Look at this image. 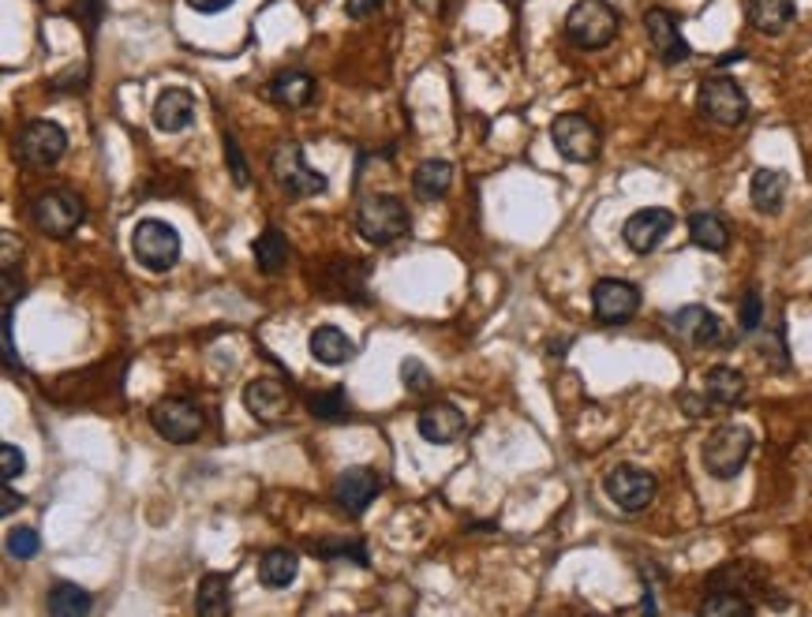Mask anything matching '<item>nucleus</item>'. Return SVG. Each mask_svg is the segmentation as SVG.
I'll list each match as a JSON object with an SVG mask.
<instances>
[{
    "instance_id": "33",
    "label": "nucleus",
    "mask_w": 812,
    "mask_h": 617,
    "mask_svg": "<svg viewBox=\"0 0 812 617\" xmlns=\"http://www.w3.org/2000/svg\"><path fill=\"white\" fill-rule=\"evenodd\" d=\"M307 408H312L315 420H345L349 415V397L345 389H326V393H312L307 397Z\"/></svg>"
},
{
    "instance_id": "44",
    "label": "nucleus",
    "mask_w": 812,
    "mask_h": 617,
    "mask_svg": "<svg viewBox=\"0 0 812 617\" xmlns=\"http://www.w3.org/2000/svg\"><path fill=\"white\" fill-rule=\"evenodd\" d=\"M734 60H745V53L742 49H730L723 60H719V68H726V65H734Z\"/></svg>"
},
{
    "instance_id": "8",
    "label": "nucleus",
    "mask_w": 812,
    "mask_h": 617,
    "mask_svg": "<svg viewBox=\"0 0 812 617\" xmlns=\"http://www.w3.org/2000/svg\"><path fill=\"white\" fill-rule=\"evenodd\" d=\"M150 426L166 442H172V446H191V442L203 434L206 415H203V408L195 401H188V397H166V401H158L150 408Z\"/></svg>"
},
{
    "instance_id": "21",
    "label": "nucleus",
    "mask_w": 812,
    "mask_h": 617,
    "mask_svg": "<svg viewBox=\"0 0 812 617\" xmlns=\"http://www.w3.org/2000/svg\"><path fill=\"white\" fill-rule=\"evenodd\" d=\"M790 192V176L782 169H756L749 180V198L756 206V214H779L782 203H787Z\"/></svg>"
},
{
    "instance_id": "32",
    "label": "nucleus",
    "mask_w": 812,
    "mask_h": 617,
    "mask_svg": "<svg viewBox=\"0 0 812 617\" xmlns=\"http://www.w3.org/2000/svg\"><path fill=\"white\" fill-rule=\"evenodd\" d=\"M45 606H49V614H57V617H71V614H87L94 603H90V595L79 584H57L49 592V603Z\"/></svg>"
},
{
    "instance_id": "2",
    "label": "nucleus",
    "mask_w": 812,
    "mask_h": 617,
    "mask_svg": "<svg viewBox=\"0 0 812 617\" xmlns=\"http://www.w3.org/2000/svg\"><path fill=\"white\" fill-rule=\"evenodd\" d=\"M408 229H413V217L397 195H371L356 206V232L375 248H390L401 236H408Z\"/></svg>"
},
{
    "instance_id": "16",
    "label": "nucleus",
    "mask_w": 812,
    "mask_h": 617,
    "mask_svg": "<svg viewBox=\"0 0 812 617\" xmlns=\"http://www.w3.org/2000/svg\"><path fill=\"white\" fill-rule=\"evenodd\" d=\"M670 333L678 341L692 344V349H708V344L723 341V322H719V315L708 311V307L689 304L670 315Z\"/></svg>"
},
{
    "instance_id": "34",
    "label": "nucleus",
    "mask_w": 812,
    "mask_h": 617,
    "mask_svg": "<svg viewBox=\"0 0 812 617\" xmlns=\"http://www.w3.org/2000/svg\"><path fill=\"white\" fill-rule=\"evenodd\" d=\"M222 142H225V165H229V172H233V184H236V187H248V184H251V169H248V161H244L236 135L225 132V139H222Z\"/></svg>"
},
{
    "instance_id": "15",
    "label": "nucleus",
    "mask_w": 812,
    "mask_h": 617,
    "mask_svg": "<svg viewBox=\"0 0 812 617\" xmlns=\"http://www.w3.org/2000/svg\"><path fill=\"white\" fill-rule=\"evenodd\" d=\"M379 490H382L379 471L368 468V465H356V468H345L341 476H337L334 502L341 505L349 516H363V513H368V505L379 498Z\"/></svg>"
},
{
    "instance_id": "30",
    "label": "nucleus",
    "mask_w": 812,
    "mask_h": 617,
    "mask_svg": "<svg viewBox=\"0 0 812 617\" xmlns=\"http://www.w3.org/2000/svg\"><path fill=\"white\" fill-rule=\"evenodd\" d=\"M450 184H453V165H450V161L431 158V161H424V165H419V169L413 172L416 195H419V198H427V203L442 198L446 192H450Z\"/></svg>"
},
{
    "instance_id": "27",
    "label": "nucleus",
    "mask_w": 812,
    "mask_h": 617,
    "mask_svg": "<svg viewBox=\"0 0 812 617\" xmlns=\"http://www.w3.org/2000/svg\"><path fill=\"white\" fill-rule=\"evenodd\" d=\"M689 240L697 243L700 251H711V255H723V251L730 248V229L726 221L719 214H692L689 217Z\"/></svg>"
},
{
    "instance_id": "7",
    "label": "nucleus",
    "mask_w": 812,
    "mask_h": 617,
    "mask_svg": "<svg viewBox=\"0 0 812 617\" xmlns=\"http://www.w3.org/2000/svg\"><path fill=\"white\" fill-rule=\"evenodd\" d=\"M697 105L711 124H719V128H737V124L749 121V94H745V90L737 87V79H730V76H708L704 83H700Z\"/></svg>"
},
{
    "instance_id": "40",
    "label": "nucleus",
    "mask_w": 812,
    "mask_h": 617,
    "mask_svg": "<svg viewBox=\"0 0 812 617\" xmlns=\"http://www.w3.org/2000/svg\"><path fill=\"white\" fill-rule=\"evenodd\" d=\"M382 4H386V0H345V15H349V20H368V15L382 12Z\"/></svg>"
},
{
    "instance_id": "9",
    "label": "nucleus",
    "mask_w": 812,
    "mask_h": 617,
    "mask_svg": "<svg viewBox=\"0 0 812 617\" xmlns=\"http://www.w3.org/2000/svg\"><path fill=\"white\" fill-rule=\"evenodd\" d=\"M551 142L565 161H573V165H588V161L599 158V142H604V135H599V128L588 121V116L562 113L559 121L551 124Z\"/></svg>"
},
{
    "instance_id": "10",
    "label": "nucleus",
    "mask_w": 812,
    "mask_h": 617,
    "mask_svg": "<svg viewBox=\"0 0 812 617\" xmlns=\"http://www.w3.org/2000/svg\"><path fill=\"white\" fill-rule=\"evenodd\" d=\"M604 490L622 513H644L655 502V494H659V483H655L652 471L636 465H618L607 471Z\"/></svg>"
},
{
    "instance_id": "23",
    "label": "nucleus",
    "mask_w": 812,
    "mask_h": 617,
    "mask_svg": "<svg viewBox=\"0 0 812 617\" xmlns=\"http://www.w3.org/2000/svg\"><path fill=\"white\" fill-rule=\"evenodd\" d=\"M270 98L285 108H307L315 102V79L296 68L278 71V76L270 79Z\"/></svg>"
},
{
    "instance_id": "22",
    "label": "nucleus",
    "mask_w": 812,
    "mask_h": 617,
    "mask_svg": "<svg viewBox=\"0 0 812 617\" xmlns=\"http://www.w3.org/2000/svg\"><path fill=\"white\" fill-rule=\"evenodd\" d=\"M307 349H312V359L323 363V367H341V363L356 356V341L345 330H337V325H318Z\"/></svg>"
},
{
    "instance_id": "18",
    "label": "nucleus",
    "mask_w": 812,
    "mask_h": 617,
    "mask_svg": "<svg viewBox=\"0 0 812 617\" xmlns=\"http://www.w3.org/2000/svg\"><path fill=\"white\" fill-rule=\"evenodd\" d=\"M416 431L424 434V442H431V446H453V442L469 431V420H464V412L453 401H438L419 412Z\"/></svg>"
},
{
    "instance_id": "41",
    "label": "nucleus",
    "mask_w": 812,
    "mask_h": 617,
    "mask_svg": "<svg viewBox=\"0 0 812 617\" xmlns=\"http://www.w3.org/2000/svg\"><path fill=\"white\" fill-rule=\"evenodd\" d=\"M236 0H188V8H195L199 15H217L225 12V8H233Z\"/></svg>"
},
{
    "instance_id": "28",
    "label": "nucleus",
    "mask_w": 812,
    "mask_h": 617,
    "mask_svg": "<svg viewBox=\"0 0 812 617\" xmlns=\"http://www.w3.org/2000/svg\"><path fill=\"white\" fill-rule=\"evenodd\" d=\"M255 266H259V274H281V270L289 266V259H292V248H289V240H285V232L281 229H270L255 240Z\"/></svg>"
},
{
    "instance_id": "19",
    "label": "nucleus",
    "mask_w": 812,
    "mask_h": 617,
    "mask_svg": "<svg viewBox=\"0 0 812 617\" xmlns=\"http://www.w3.org/2000/svg\"><path fill=\"white\" fill-rule=\"evenodd\" d=\"M191 124H195V98H191L184 87L161 90L158 102H154V128L166 135H177V132H188Z\"/></svg>"
},
{
    "instance_id": "4",
    "label": "nucleus",
    "mask_w": 812,
    "mask_h": 617,
    "mask_svg": "<svg viewBox=\"0 0 812 617\" xmlns=\"http://www.w3.org/2000/svg\"><path fill=\"white\" fill-rule=\"evenodd\" d=\"M618 26H622V15L607 0H577L565 12V38L580 49H604L618 38Z\"/></svg>"
},
{
    "instance_id": "13",
    "label": "nucleus",
    "mask_w": 812,
    "mask_h": 617,
    "mask_svg": "<svg viewBox=\"0 0 812 617\" xmlns=\"http://www.w3.org/2000/svg\"><path fill=\"white\" fill-rule=\"evenodd\" d=\"M670 232H674V214L663 210V206H644V210L629 214L622 225L625 248L636 251V255H652Z\"/></svg>"
},
{
    "instance_id": "36",
    "label": "nucleus",
    "mask_w": 812,
    "mask_h": 617,
    "mask_svg": "<svg viewBox=\"0 0 812 617\" xmlns=\"http://www.w3.org/2000/svg\"><path fill=\"white\" fill-rule=\"evenodd\" d=\"M8 553L12 558H20V561H26V558H34V553L42 550V539H38V532L34 528H15V532H8Z\"/></svg>"
},
{
    "instance_id": "29",
    "label": "nucleus",
    "mask_w": 812,
    "mask_h": 617,
    "mask_svg": "<svg viewBox=\"0 0 812 617\" xmlns=\"http://www.w3.org/2000/svg\"><path fill=\"white\" fill-rule=\"evenodd\" d=\"M300 573V558L289 547H273L259 558V580L267 587H289Z\"/></svg>"
},
{
    "instance_id": "20",
    "label": "nucleus",
    "mask_w": 812,
    "mask_h": 617,
    "mask_svg": "<svg viewBox=\"0 0 812 617\" xmlns=\"http://www.w3.org/2000/svg\"><path fill=\"white\" fill-rule=\"evenodd\" d=\"M326 288H330L334 299H345V304H368V262L363 259H337L326 270Z\"/></svg>"
},
{
    "instance_id": "17",
    "label": "nucleus",
    "mask_w": 812,
    "mask_h": 617,
    "mask_svg": "<svg viewBox=\"0 0 812 617\" xmlns=\"http://www.w3.org/2000/svg\"><path fill=\"white\" fill-rule=\"evenodd\" d=\"M244 408H248L259 423H278L281 415L289 412V386L273 375H255L251 382L244 386Z\"/></svg>"
},
{
    "instance_id": "24",
    "label": "nucleus",
    "mask_w": 812,
    "mask_h": 617,
    "mask_svg": "<svg viewBox=\"0 0 812 617\" xmlns=\"http://www.w3.org/2000/svg\"><path fill=\"white\" fill-rule=\"evenodd\" d=\"M704 397L711 404H723V408H734L745 401V375L734 367H711L704 375Z\"/></svg>"
},
{
    "instance_id": "1",
    "label": "nucleus",
    "mask_w": 812,
    "mask_h": 617,
    "mask_svg": "<svg viewBox=\"0 0 812 617\" xmlns=\"http://www.w3.org/2000/svg\"><path fill=\"white\" fill-rule=\"evenodd\" d=\"M753 431L742 423H723L715 426V431L704 438V449H700V457H704V468L711 479H737L742 476V468L749 465L753 457Z\"/></svg>"
},
{
    "instance_id": "39",
    "label": "nucleus",
    "mask_w": 812,
    "mask_h": 617,
    "mask_svg": "<svg viewBox=\"0 0 812 617\" xmlns=\"http://www.w3.org/2000/svg\"><path fill=\"white\" fill-rule=\"evenodd\" d=\"M23 468H26V457L20 453V446L4 442V446H0V476H4V483H12L15 476H23Z\"/></svg>"
},
{
    "instance_id": "26",
    "label": "nucleus",
    "mask_w": 812,
    "mask_h": 617,
    "mask_svg": "<svg viewBox=\"0 0 812 617\" xmlns=\"http://www.w3.org/2000/svg\"><path fill=\"white\" fill-rule=\"evenodd\" d=\"M233 610V584L225 573H206L199 580L195 592V614L203 617H225Z\"/></svg>"
},
{
    "instance_id": "43",
    "label": "nucleus",
    "mask_w": 812,
    "mask_h": 617,
    "mask_svg": "<svg viewBox=\"0 0 812 617\" xmlns=\"http://www.w3.org/2000/svg\"><path fill=\"white\" fill-rule=\"evenodd\" d=\"M419 8H424L427 15H446L450 12V0H416Z\"/></svg>"
},
{
    "instance_id": "5",
    "label": "nucleus",
    "mask_w": 812,
    "mask_h": 617,
    "mask_svg": "<svg viewBox=\"0 0 812 617\" xmlns=\"http://www.w3.org/2000/svg\"><path fill=\"white\" fill-rule=\"evenodd\" d=\"M270 172H273V184H278L289 198H315L330 187V180H326L323 172L307 165L300 142H278V150H273V158H270Z\"/></svg>"
},
{
    "instance_id": "35",
    "label": "nucleus",
    "mask_w": 812,
    "mask_h": 617,
    "mask_svg": "<svg viewBox=\"0 0 812 617\" xmlns=\"http://www.w3.org/2000/svg\"><path fill=\"white\" fill-rule=\"evenodd\" d=\"M737 322H742V333H756L764 322V296L756 293V288H749L742 299V307H737Z\"/></svg>"
},
{
    "instance_id": "37",
    "label": "nucleus",
    "mask_w": 812,
    "mask_h": 617,
    "mask_svg": "<svg viewBox=\"0 0 812 617\" xmlns=\"http://www.w3.org/2000/svg\"><path fill=\"white\" fill-rule=\"evenodd\" d=\"M312 550L323 553V558H352L356 565H368V550L360 542H315Z\"/></svg>"
},
{
    "instance_id": "31",
    "label": "nucleus",
    "mask_w": 812,
    "mask_h": 617,
    "mask_svg": "<svg viewBox=\"0 0 812 617\" xmlns=\"http://www.w3.org/2000/svg\"><path fill=\"white\" fill-rule=\"evenodd\" d=\"M700 614L704 617H749L756 614V606L745 595L730 592V587H711L704 595V603H700Z\"/></svg>"
},
{
    "instance_id": "11",
    "label": "nucleus",
    "mask_w": 812,
    "mask_h": 617,
    "mask_svg": "<svg viewBox=\"0 0 812 617\" xmlns=\"http://www.w3.org/2000/svg\"><path fill=\"white\" fill-rule=\"evenodd\" d=\"M68 150V132L57 121H31L15 139V153H20L23 165L31 169H49L57 165Z\"/></svg>"
},
{
    "instance_id": "12",
    "label": "nucleus",
    "mask_w": 812,
    "mask_h": 617,
    "mask_svg": "<svg viewBox=\"0 0 812 617\" xmlns=\"http://www.w3.org/2000/svg\"><path fill=\"white\" fill-rule=\"evenodd\" d=\"M591 311L604 325H622L641 311V288L622 277H604L591 288Z\"/></svg>"
},
{
    "instance_id": "42",
    "label": "nucleus",
    "mask_w": 812,
    "mask_h": 617,
    "mask_svg": "<svg viewBox=\"0 0 812 617\" xmlns=\"http://www.w3.org/2000/svg\"><path fill=\"white\" fill-rule=\"evenodd\" d=\"M23 502H26V498H23V494H15L12 483H4V505H0V513H4V516H12L15 510H20Z\"/></svg>"
},
{
    "instance_id": "25",
    "label": "nucleus",
    "mask_w": 812,
    "mask_h": 617,
    "mask_svg": "<svg viewBox=\"0 0 812 617\" xmlns=\"http://www.w3.org/2000/svg\"><path fill=\"white\" fill-rule=\"evenodd\" d=\"M745 20L760 34H782L793 23V0H749Z\"/></svg>"
},
{
    "instance_id": "14",
    "label": "nucleus",
    "mask_w": 812,
    "mask_h": 617,
    "mask_svg": "<svg viewBox=\"0 0 812 617\" xmlns=\"http://www.w3.org/2000/svg\"><path fill=\"white\" fill-rule=\"evenodd\" d=\"M644 34H647L655 57H659L663 65H686V60L692 57L689 42L681 38V31H678V20H674V12H667V8H647Z\"/></svg>"
},
{
    "instance_id": "38",
    "label": "nucleus",
    "mask_w": 812,
    "mask_h": 617,
    "mask_svg": "<svg viewBox=\"0 0 812 617\" xmlns=\"http://www.w3.org/2000/svg\"><path fill=\"white\" fill-rule=\"evenodd\" d=\"M401 378H405L408 393H427V389H431V370H427L419 359H405V367H401Z\"/></svg>"
},
{
    "instance_id": "6",
    "label": "nucleus",
    "mask_w": 812,
    "mask_h": 617,
    "mask_svg": "<svg viewBox=\"0 0 812 617\" xmlns=\"http://www.w3.org/2000/svg\"><path fill=\"white\" fill-rule=\"evenodd\" d=\"M31 217L45 236L68 240V236L87 221V203L76 192H68V187H49V192L34 195Z\"/></svg>"
},
{
    "instance_id": "3",
    "label": "nucleus",
    "mask_w": 812,
    "mask_h": 617,
    "mask_svg": "<svg viewBox=\"0 0 812 617\" xmlns=\"http://www.w3.org/2000/svg\"><path fill=\"white\" fill-rule=\"evenodd\" d=\"M180 251H184V240H180V232L172 229L169 221H161V217H143V221H135L132 255L143 270H150V274H169L180 262Z\"/></svg>"
}]
</instances>
